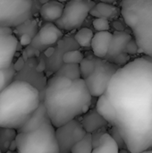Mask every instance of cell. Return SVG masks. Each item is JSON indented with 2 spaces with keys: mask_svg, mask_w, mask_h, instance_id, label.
Segmentation results:
<instances>
[{
  "mask_svg": "<svg viewBox=\"0 0 152 153\" xmlns=\"http://www.w3.org/2000/svg\"><path fill=\"white\" fill-rule=\"evenodd\" d=\"M133 39V36L123 30H116L112 33L111 42L105 60L113 63L120 67L130 62V56L125 53V47Z\"/></svg>",
  "mask_w": 152,
  "mask_h": 153,
  "instance_id": "obj_10",
  "label": "cell"
},
{
  "mask_svg": "<svg viewBox=\"0 0 152 153\" xmlns=\"http://www.w3.org/2000/svg\"><path fill=\"white\" fill-rule=\"evenodd\" d=\"M93 31L86 27L80 28L75 35H74V39L75 41L82 48H90V43L93 38Z\"/></svg>",
  "mask_w": 152,
  "mask_h": 153,
  "instance_id": "obj_21",
  "label": "cell"
},
{
  "mask_svg": "<svg viewBox=\"0 0 152 153\" xmlns=\"http://www.w3.org/2000/svg\"><path fill=\"white\" fill-rule=\"evenodd\" d=\"M0 153H1V152H0Z\"/></svg>",
  "mask_w": 152,
  "mask_h": 153,
  "instance_id": "obj_32",
  "label": "cell"
},
{
  "mask_svg": "<svg viewBox=\"0 0 152 153\" xmlns=\"http://www.w3.org/2000/svg\"><path fill=\"white\" fill-rule=\"evenodd\" d=\"M96 3L90 0H72L65 4L61 17L54 24L62 31L80 29Z\"/></svg>",
  "mask_w": 152,
  "mask_h": 153,
  "instance_id": "obj_6",
  "label": "cell"
},
{
  "mask_svg": "<svg viewBox=\"0 0 152 153\" xmlns=\"http://www.w3.org/2000/svg\"><path fill=\"white\" fill-rule=\"evenodd\" d=\"M139 52V48H138V46L135 42V40L133 39V38L128 42V44L126 45L125 47V53H126L127 55H135Z\"/></svg>",
  "mask_w": 152,
  "mask_h": 153,
  "instance_id": "obj_28",
  "label": "cell"
},
{
  "mask_svg": "<svg viewBox=\"0 0 152 153\" xmlns=\"http://www.w3.org/2000/svg\"><path fill=\"white\" fill-rule=\"evenodd\" d=\"M80 124L84 129V131L86 132V134H90L103 129L108 125L99 115L96 109L89 110L87 113L82 115V118Z\"/></svg>",
  "mask_w": 152,
  "mask_h": 153,
  "instance_id": "obj_14",
  "label": "cell"
},
{
  "mask_svg": "<svg viewBox=\"0 0 152 153\" xmlns=\"http://www.w3.org/2000/svg\"><path fill=\"white\" fill-rule=\"evenodd\" d=\"M55 75L63 76L70 79L71 81H76L82 79L79 65H73V64H64L57 70Z\"/></svg>",
  "mask_w": 152,
  "mask_h": 153,
  "instance_id": "obj_20",
  "label": "cell"
},
{
  "mask_svg": "<svg viewBox=\"0 0 152 153\" xmlns=\"http://www.w3.org/2000/svg\"><path fill=\"white\" fill-rule=\"evenodd\" d=\"M31 40L32 39L30 37V34L28 33H23L22 36H21V39H20V42L22 46H27V45H30L31 43Z\"/></svg>",
  "mask_w": 152,
  "mask_h": 153,
  "instance_id": "obj_29",
  "label": "cell"
},
{
  "mask_svg": "<svg viewBox=\"0 0 152 153\" xmlns=\"http://www.w3.org/2000/svg\"><path fill=\"white\" fill-rule=\"evenodd\" d=\"M91 153H119V148L110 134L104 133L100 135L97 145L93 147Z\"/></svg>",
  "mask_w": 152,
  "mask_h": 153,
  "instance_id": "obj_17",
  "label": "cell"
},
{
  "mask_svg": "<svg viewBox=\"0 0 152 153\" xmlns=\"http://www.w3.org/2000/svg\"><path fill=\"white\" fill-rule=\"evenodd\" d=\"M64 7L65 3L63 2L47 1L41 5L39 9L40 17L44 22L54 23L61 17Z\"/></svg>",
  "mask_w": 152,
  "mask_h": 153,
  "instance_id": "obj_15",
  "label": "cell"
},
{
  "mask_svg": "<svg viewBox=\"0 0 152 153\" xmlns=\"http://www.w3.org/2000/svg\"><path fill=\"white\" fill-rule=\"evenodd\" d=\"M110 136L114 139V141L116 143L119 150H123V149H126V146H125V143L122 138V136L120 135L119 132L117 131V129L115 127V126H112V129H111V132H110ZM127 150V149H126Z\"/></svg>",
  "mask_w": 152,
  "mask_h": 153,
  "instance_id": "obj_27",
  "label": "cell"
},
{
  "mask_svg": "<svg viewBox=\"0 0 152 153\" xmlns=\"http://www.w3.org/2000/svg\"><path fill=\"white\" fill-rule=\"evenodd\" d=\"M116 114L115 127L130 153L152 149V58L143 56L120 67L105 92Z\"/></svg>",
  "mask_w": 152,
  "mask_h": 153,
  "instance_id": "obj_1",
  "label": "cell"
},
{
  "mask_svg": "<svg viewBox=\"0 0 152 153\" xmlns=\"http://www.w3.org/2000/svg\"><path fill=\"white\" fill-rule=\"evenodd\" d=\"M39 90L25 81H13L0 93V128L20 129L41 103Z\"/></svg>",
  "mask_w": 152,
  "mask_h": 153,
  "instance_id": "obj_3",
  "label": "cell"
},
{
  "mask_svg": "<svg viewBox=\"0 0 152 153\" xmlns=\"http://www.w3.org/2000/svg\"><path fill=\"white\" fill-rule=\"evenodd\" d=\"M117 8L112 4L108 3H96L95 6L90 10V14L96 18H103V19H111L117 15Z\"/></svg>",
  "mask_w": 152,
  "mask_h": 153,
  "instance_id": "obj_18",
  "label": "cell"
},
{
  "mask_svg": "<svg viewBox=\"0 0 152 153\" xmlns=\"http://www.w3.org/2000/svg\"><path fill=\"white\" fill-rule=\"evenodd\" d=\"M15 145L17 153H59L56 128L42 101L30 118L17 130Z\"/></svg>",
  "mask_w": 152,
  "mask_h": 153,
  "instance_id": "obj_4",
  "label": "cell"
},
{
  "mask_svg": "<svg viewBox=\"0 0 152 153\" xmlns=\"http://www.w3.org/2000/svg\"><path fill=\"white\" fill-rule=\"evenodd\" d=\"M18 43L12 29L0 27V70L13 65Z\"/></svg>",
  "mask_w": 152,
  "mask_h": 153,
  "instance_id": "obj_11",
  "label": "cell"
},
{
  "mask_svg": "<svg viewBox=\"0 0 152 153\" xmlns=\"http://www.w3.org/2000/svg\"><path fill=\"white\" fill-rule=\"evenodd\" d=\"M141 153H152V149L151 150H148V151H145V152H142Z\"/></svg>",
  "mask_w": 152,
  "mask_h": 153,
  "instance_id": "obj_31",
  "label": "cell"
},
{
  "mask_svg": "<svg viewBox=\"0 0 152 153\" xmlns=\"http://www.w3.org/2000/svg\"><path fill=\"white\" fill-rule=\"evenodd\" d=\"M86 135V132L80 124L74 119L65 126L56 129V137L59 148V153H70L75 143Z\"/></svg>",
  "mask_w": 152,
  "mask_h": 153,
  "instance_id": "obj_9",
  "label": "cell"
},
{
  "mask_svg": "<svg viewBox=\"0 0 152 153\" xmlns=\"http://www.w3.org/2000/svg\"><path fill=\"white\" fill-rule=\"evenodd\" d=\"M63 31L54 23L47 22L33 37L30 44L34 48L42 51L55 45L63 37Z\"/></svg>",
  "mask_w": 152,
  "mask_h": 153,
  "instance_id": "obj_12",
  "label": "cell"
},
{
  "mask_svg": "<svg viewBox=\"0 0 152 153\" xmlns=\"http://www.w3.org/2000/svg\"><path fill=\"white\" fill-rule=\"evenodd\" d=\"M119 153H129V152L126 149H123V150H119Z\"/></svg>",
  "mask_w": 152,
  "mask_h": 153,
  "instance_id": "obj_30",
  "label": "cell"
},
{
  "mask_svg": "<svg viewBox=\"0 0 152 153\" xmlns=\"http://www.w3.org/2000/svg\"><path fill=\"white\" fill-rule=\"evenodd\" d=\"M96 111L99 113V115L108 124L112 126H115L116 125V114L115 111L110 105L108 98L105 94L98 98L97 103H96Z\"/></svg>",
  "mask_w": 152,
  "mask_h": 153,
  "instance_id": "obj_16",
  "label": "cell"
},
{
  "mask_svg": "<svg viewBox=\"0 0 152 153\" xmlns=\"http://www.w3.org/2000/svg\"><path fill=\"white\" fill-rule=\"evenodd\" d=\"M120 7L139 51L152 58V0H124Z\"/></svg>",
  "mask_w": 152,
  "mask_h": 153,
  "instance_id": "obj_5",
  "label": "cell"
},
{
  "mask_svg": "<svg viewBox=\"0 0 152 153\" xmlns=\"http://www.w3.org/2000/svg\"><path fill=\"white\" fill-rule=\"evenodd\" d=\"M62 58L64 64L80 65V63L84 58V56L80 50H69L63 55Z\"/></svg>",
  "mask_w": 152,
  "mask_h": 153,
  "instance_id": "obj_25",
  "label": "cell"
},
{
  "mask_svg": "<svg viewBox=\"0 0 152 153\" xmlns=\"http://www.w3.org/2000/svg\"><path fill=\"white\" fill-rule=\"evenodd\" d=\"M112 33L109 31L97 32L93 35L90 48L95 57L104 59L108 54V48L111 42Z\"/></svg>",
  "mask_w": 152,
  "mask_h": 153,
  "instance_id": "obj_13",
  "label": "cell"
},
{
  "mask_svg": "<svg viewBox=\"0 0 152 153\" xmlns=\"http://www.w3.org/2000/svg\"><path fill=\"white\" fill-rule=\"evenodd\" d=\"M95 68L84 82L90 96L99 98L105 94L108 83L120 66L105 59L94 57Z\"/></svg>",
  "mask_w": 152,
  "mask_h": 153,
  "instance_id": "obj_8",
  "label": "cell"
},
{
  "mask_svg": "<svg viewBox=\"0 0 152 153\" xmlns=\"http://www.w3.org/2000/svg\"><path fill=\"white\" fill-rule=\"evenodd\" d=\"M15 73L16 72L13 64L8 68L0 70V93L14 81Z\"/></svg>",
  "mask_w": 152,
  "mask_h": 153,
  "instance_id": "obj_23",
  "label": "cell"
},
{
  "mask_svg": "<svg viewBox=\"0 0 152 153\" xmlns=\"http://www.w3.org/2000/svg\"><path fill=\"white\" fill-rule=\"evenodd\" d=\"M93 150L92 135L86 134V135L73 145L70 153H91Z\"/></svg>",
  "mask_w": 152,
  "mask_h": 153,
  "instance_id": "obj_22",
  "label": "cell"
},
{
  "mask_svg": "<svg viewBox=\"0 0 152 153\" xmlns=\"http://www.w3.org/2000/svg\"><path fill=\"white\" fill-rule=\"evenodd\" d=\"M80 72H81V78L82 80H85L87 77H89L91 73L93 72L95 68V62H94V56L92 57H84L82 61L79 65Z\"/></svg>",
  "mask_w": 152,
  "mask_h": 153,
  "instance_id": "obj_24",
  "label": "cell"
},
{
  "mask_svg": "<svg viewBox=\"0 0 152 153\" xmlns=\"http://www.w3.org/2000/svg\"><path fill=\"white\" fill-rule=\"evenodd\" d=\"M17 131L9 128H0V152L5 153L15 143Z\"/></svg>",
  "mask_w": 152,
  "mask_h": 153,
  "instance_id": "obj_19",
  "label": "cell"
},
{
  "mask_svg": "<svg viewBox=\"0 0 152 153\" xmlns=\"http://www.w3.org/2000/svg\"><path fill=\"white\" fill-rule=\"evenodd\" d=\"M91 100L84 80L79 79L66 88L46 87L42 102L51 124L56 129L87 113Z\"/></svg>",
  "mask_w": 152,
  "mask_h": 153,
  "instance_id": "obj_2",
  "label": "cell"
},
{
  "mask_svg": "<svg viewBox=\"0 0 152 153\" xmlns=\"http://www.w3.org/2000/svg\"><path fill=\"white\" fill-rule=\"evenodd\" d=\"M32 5L31 0H0V27L22 25L31 16Z\"/></svg>",
  "mask_w": 152,
  "mask_h": 153,
  "instance_id": "obj_7",
  "label": "cell"
},
{
  "mask_svg": "<svg viewBox=\"0 0 152 153\" xmlns=\"http://www.w3.org/2000/svg\"><path fill=\"white\" fill-rule=\"evenodd\" d=\"M92 25L98 32L108 31L110 29L109 21L107 19H103V18H95L92 21Z\"/></svg>",
  "mask_w": 152,
  "mask_h": 153,
  "instance_id": "obj_26",
  "label": "cell"
}]
</instances>
